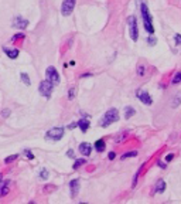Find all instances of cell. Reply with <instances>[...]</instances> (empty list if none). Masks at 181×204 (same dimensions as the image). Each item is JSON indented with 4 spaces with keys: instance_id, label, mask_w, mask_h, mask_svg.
Returning a JSON list of instances; mask_svg holds the SVG:
<instances>
[{
    "instance_id": "obj_1",
    "label": "cell",
    "mask_w": 181,
    "mask_h": 204,
    "mask_svg": "<svg viewBox=\"0 0 181 204\" xmlns=\"http://www.w3.org/2000/svg\"><path fill=\"white\" fill-rule=\"evenodd\" d=\"M140 13H142V20H143V26H144V30L149 33V34H154V27H153V19L150 16L149 7L147 4L142 1L140 4Z\"/></svg>"
},
{
    "instance_id": "obj_2",
    "label": "cell",
    "mask_w": 181,
    "mask_h": 204,
    "mask_svg": "<svg viewBox=\"0 0 181 204\" xmlns=\"http://www.w3.org/2000/svg\"><path fill=\"white\" fill-rule=\"evenodd\" d=\"M117 121H119V111L115 108L108 109V111L105 112L104 118L101 119V126L108 128L109 125H112V123H115V122H117Z\"/></svg>"
},
{
    "instance_id": "obj_3",
    "label": "cell",
    "mask_w": 181,
    "mask_h": 204,
    "mask_svg": "<svg viewBox=\"0 0 181 204\" xmlns=\"http://www.w3.org/2000/svg\"><path fill=\"white\" fill-rule=\"evenodd\" d=\"M64 133H65V129H64V128H61V126L52 128V129H50V130H47V133H45V139L57 142V140H61V139H62Z\"/></svg>"
},
{
    "instance_id": "obj_4",
    "label": "cell",
    "mask_w": 181,
    "mask_h": 204,
    "mask_svg": "<svg viewBox=\"0 0 181 204\" xmlns=\"http://www.w3.org/2000/svg\"><path fill=\"white\" fill-rule=\"evenodd\" d=\"M52 89H54V84L50 82L48 79L41 81V82H40V85H38V92L43 96H45V98H51Z\"/></svg>"
},
{
    "instance_id": "obj_5",
    "label": "cell",
    "mask_w": 181,
    "mask_h": 204,
    "mask_svg": "<svg viewBox=\"0 0 181 204\" xmlns=\"http://www.w3.org/2000/svg\"><path fill=\"white\" fill-rule=\"evenodd\" d=\"M127 24H129L130 38L133 41H137V38H139V28H137V20H136L135 16H130L129 19H127Z\"/></svg>"
},
{
    "instance_id": "obj_6",
    "label": "cell",
    "mask_w": 181,
    "mask_h": 204,
    "mask_svg": "<svg viewBox=\"0 0 181 204\" xmlns=\"http://www.w3.org/2000/svg\"><path fill=\"white\" fill-rule=\"evenodd\" d=\"M45 79H48L54 85H58L59 84V74L57 72L55 67H48L47 68V71H45Z\"/></svg>"
},
{
    "instance_id": "obj_7",
    "label": "cell",
    "mask_w": 181,
    "mask_h": 204,
    "mask_svg": "<svg viewBox=\"0 0 181 204\" xmlns=\"http://www.w3.org/2000/svg\"><path fill=\"white\" fill-rule=\"evenodd\" d=\"M75 3H77V0H64L62 4H61V14L62 16H70L75 9Z\"/></svg>"
},
{
    "instance_id": "obj_8",
    "label": "cell",
    "mask_w": 181,
    "mask_h": 204,
    "mask_svg": "<svg viewBox=\"0 0 181 204\" xmlns=\"http://www.w3.org/2000/svg\"><path fill=\"white\" fill-rule=\"evenodd\" d=\"M137 98H139L144 105H151V103H153V99H151V96L149 95L147 91H142V89H139V91H137Z\"/></svg>"
},
{
    "instance_id": "obj_9",
    "label": "cell",
    "mask_w": 181,
    "mask_h": 204,
    "mask_svg": "<svg viewBox=\"0 0 181 204\" xmlns=\"http://www.w3.org/2000/svg\"><path fill=\"white\" fill-rule=\"evenodd\" d=\"M79 152L82 153L85 157H88L90 154V152H92V145L88 143V142H82V143L79 145Z\"/></svg>"
},
{
    "instance_id": "obj_10",
    "label": "cell",
    "mask_w": 181,
    "mask_h": 204,
    "mask_svg": "<svg viewBox=\"0 0 181 204\" xmlns=\"http://www.w3.org/2000/svg\"><path fill=\"white\" fill-rule=\"evenodd\" d=\"M70 190H71L72 197L78 196V193H79V180L78 179H74V180L70 181Z\"/></svg>"
},
{
    "instance_id": "obj_11",
    "label": "cell",
    "mask_w": 181,
    "mask_h": 204,
    "mask_svg": "<svg viewBox=\"0 0 181 204\" xmlns=\"http://www.w3.org/2000/svg\"><path fill=\"white\" fill-rule=\"evenodd\" d=\"M13 26L17 27V28H26L27 26H28V20L17 16V17H14V20H13Z\"/></svg>"
},
{
    "instance_id": "obj_12",
    "label": "cell",
    "mask_w": 181,
    "mask_h": 204,
    "mask_svg": "<svg viewBox=\"0 0 181 204\" xmlns=\"http://www.w3.org/2000/svg\"><path fill=\"white\" fill-rule=\"evenodd\" d=\"M3 51L7 54V57L12 58V60H16L20 54V51L17 50V48H7V47H3Z\"/></svg>"
},
{
    "instance_id": "obj_13",
    "label": "cell",
    "mask_w": 181,
    "mask_h": 204,
    "mask_svg": "<svg viewBox=\"0 0 181 204\" xmlns=\"http://www.w3.org/2000/svg\"><path fill=\"white\" fill-rule=\"evenodd\" d=\"M89 125H90V122H89V119L86 118V119H81V121L78 122V128L82 130V132H86L88 129H89Z\"/></svg>"
},
{
    "instance_id": "obj_14",
    "label": "cell",
    "mask_w": 181,
    "mask_h": 204,
    "mask_svg": "<svg viewBox=\"0 0 181 204\" xmlns=\"http://www.w3.org/2000/svg\"><path fill=\"white\" fill-rule=\"evenodd\" d=\"M166 187H167L166 181H164V180H159V181H157V184H156L154 191H156V193H159V194H160V193H164Z\"/></svg>"
},
{
    "instance_id": "obj_15",
    "label": "cell",
    "mask_w": 181,
    "mask_h": 204,
    "mask_svg": "<svg viewBox=\"0 0 181 204\" xmlns=\"http://www.w3.org/2000/svg\"><path fill=\"white\" fill-rule=\"evenodd\" d=\"M9 186H10V180H6V181L3 183V186L0 187V198L4 197L7 193H9Z\"/></svg>"
},
{
    "instance_id": "obj_16",
    "label": "cell",
    "mask_w": 181,
    "mask_h": 204,
    "mask_svg": "<svg viewBox=\"0 0 181 204\" xmlns=\"http://www.w3.org/2000/svg\"><path fill=\"white\" fill-rule=\"evenodd\" d=\"M93 147H95V150L96 152H104L105 150V140L104 139H99L95 142V145H93Z\"/></svg>"
},
{
    "instance_id": "obj_17",
    "label": "cell",
    "mask_w": 181,
    "mask_h": 204,
    "mask_svg": "<svg viewBox=\"0 0 181 204\" xmlns=\"http://www.w3.org/2000/svg\"><path fill=\"white\" fill-rule=\"evenodd\" d=\"M135 114H136V109L133 108V106H126V108H125V118H126V119L132 118Z\"/></svg>"
},
{
    "instance_id": "obj_18",
    "label": "cell",
    "mask_w": 181,
    "mask_h": 204,
    "mask_svg": "<svg viewBox=\"0 0 181 204\" xmlns=\"http://www.w3.org/2000/svg\"><path fill=\"white\" fill-rule=\"evenodd\" d=\"M85 163H86V159H78V160H75V162H74L72 169H74V170H78V169H79L82 165H85Z\"/></svg>"
},
{
    "instance_id": "obj_19",
    "label": "cell",
    "mask_w": 181,
    "mask_h": 204,
    "mask_svg": "<svg viewBox=\"0 0 181 204\" xmlns=\"http://www.w3.org/2000/svg\"><path fill=\"white\" fill-rule=\"evenodd\" d=\"M181 103V94H178L177 96H174L173 99H171V106L173 108H177V106H180Z\"/></svg>"
},
{
    "instance_id": "obj_20",
    "label": "cell",
    "mask_w": 181,
    "mask_h": 204,
    "mask_svg": "<svg viewBox=\"0 0 181 204\" xmlns=\"http://www.w3.org/2000/svg\"><path fill=\"white\" fill-rule=\"evenodd\" d=\"M20 78H21V81L26 84V85H31V81H30V76H28V74H26V72H21V75H20Z\"/></svg>"
},
{
    "instance_id": "obj_21",
    "label": "cell",
    "mask_w": 181,
    "mask_h": 204,
    "mask_svg": "<svg viewBox=\"0 0 181 204\" xmlns=\"http://www.w3.org/2000/svg\"><path fill=\"white\" fill-rule=\"evenodd\" d=\"M135 156H137V152H136V150H133V152H126L125 154H122V157H120V159L126 160V159H129V157H135Z\"/></svg>"
},
{
    "instance_id": "obj_22",
    "label": "cell",
    "mask_w": 181,
    "mask_h": 204,
    "mask_svg": "<svg viewBox=\"0 0 181 204\" xmlns=\"http://www.w3.org/2000/svg\"><path fill=\"white\" fill-rule=\"evenodd\" d=\"M48 176H50V173L47 169H41L40 170V179L41 180H48Z\"/></svg>"
},
{
    "instance_id": "obj_23",
    "label": "cell",
    "mask_w": 181,
    "mask_h": 204,
    "mask_svg": "<svg viewBox=\"0 0 181 204\" xmlns=\"http://www.w3.org/2000/svg\"><path fill=\"white\" fill-rule=\"evenodd\" d=\"M16 159H19V154H10V156H7L6 159H4V163H6V165H9V163L14 162Z\"/></svg>"
},
{
    "instance_id": "obj_24",
    "label": "cell",
    "mask_w": 181,
    "mask_h": 204,
    "mask_svg": "<svg viewBox=\"0 0 181 204\" xmlns=\"http://www.w3.org/2000/svg\"><path fill=\"white\" fill-rule=\"evenodd\" d=\"M68 91H70V92H68V99H70V101H72V99L75 98V95H77V92H75L77 89H75L74 87H72V88H70Z\"/></svg>"
},
{
    "instance_id": "obj_25",
    "label": "cell",
    "mask_w": 181,
    "mask_h": 204,
    "mask_svg": "<svg viewBox=\"0 0 181 204\" xmlns=\"http://www.w3.org/2000/svg\"><path fill=\"white\" fill-rule=\"evenodd\" d=\"M178 82H181V72H177L173 76V79H171V84H178Z\"/></svg>"
},
{
    "instance_id": "obj_26",
    "label": "cell",
    "mask_w": 181,
    "mask_h": 204,
    "mask_svg": "<svg viewBox=\"0 0 181 204\" xmlns=\"http://www.w3.org/2000/svg\"><path fill=\"white\" fill-rule=\"evenodd\" d=\"M147 43H149L150 45H156L157 44V38H156L153 34H150V37L147 38Z\"/></svg>"
},
{
    "instance_id": "obj_27",
    "label": "cell",
    "mask_w": 181,
    "mask_h": 204,
    "mask_svg": "<svg viewBox=\"0 0 181 204\" xmlns=\"http://www.w3.org/2000/svg\"><path fill=\"white\" fill-rule=\"evenodd\" d=\"M144 72H146V68H144V65H139V67H137V75L142 76V75H144Z\"/></svg>"
},
{
    "instance_id": "obj_28",
    "label": "cell",
    "mask_w": 181,
    "mask_h": 204,
    "mask_svg": "<svg viewBox=\"0 0 181 204\" xmlns=\"http://www.w3.org/2000/svg\"><path fill=\"white\" fill-rule=\"evenodd\" d=\"M142 169H143V166L139 169V172L135 174V177H133V183H132V187H136V183H137V177H139V174H140V172H142Z\"/></svg>"
},
{
    "instance_id": "obj_29",
    "label": "cell",
    "mask_w": 181,
    "mask_h": 204,
    "mask_svg": "<svg viewBox=\"0 0 181 204\" xmlns=\"http://www.w3.org/2000/svg\"><path fill=\"white\" fill-rule=\"evenodd\" d=\"M24 154H26L27 157H28V160H33V159H34V154H33L31 150H28V149H24Z\"/></svg>"
},
{
    "instance_id": "obj_30",
    "label": "cell",
    "mask_w": 181,
    "mask_h": 204,
    "mask_svg": "<svg viewBox=\"0 0 181 204\" xmlns=\"http://www.w3.org/2000/svg\"><path fill=\"white\" fill-rule=\"evenodd\" d=\"M174 41H175V45H181V34H175Z\"/></svg>"
},
{
    "instance_id": "obj_31",
    "label": "cell",
    "mask_w": 181,
    "mask_h": 204,
    "mask_svg": "<svg viewBox=\"0 0 181 204\" xmlns=\"http://www.w3.org/2000/svg\"><path fill=\"white\" fill-rule=\"evenodd\" d=\"M57 189V186H54V184H47L44 187V191L47 193V191H50V190H55Z\"/></svg>"
},
{
    "instance_id": "obj_32",
    "label": "cell",
    "mask_w": 181,
    "mask_h": 204,
    "mask_svg": "<svg viewBox=\"0 0 181 204\" xmlns=\"http://www.w3.org/2000/svg\"><path fill=\"white\" fill-rule=\"evenodd\" d=\"M67 156H68L70 159H74V160H75V152H74L72 149H70V150L67 152Z\"/></svg>"
},
{
    "instance_id": "obj_33",
    "label": "cell",
    "mask_w": 181,
    "mask_h": 204,
    "mask_svg": "<svg viewBox=\"0 0 181 204\" xmlns=\"http://www.w3.org/2000/svg\"><path fill=\"white\" fill-rule=\"evenodd\" d=\"M1 116L3 118H9L10 116V109H3L1 111Z\"/></svg>"
},
{
    "instance_id": "obj_34",
    "label": "cell",
    "mask_w": 181,
    "mask_h": 204,
    "mask_svg": "<svg viewBox=\"0 0 181 204\" xmlns=\"http://www.w3.org/2000/svg\"><path fill=\"white\" fill-rule=\"evenodd\" d=\"M75 128H78V122H72L68 125V129H75Z\"/></svg>"
},
{
    "instance_id": "obj_35",
    "label": "cell",
    "mask_w": 181,
    "mask_h": 204,
    "mask_svg": "<svg viewBox=\"0 0 181 204\" xmlns=\"http://www.w3.org/2000/svg\"><path fill=\"white\" fill-rule=\"evenodd\" d=\"M173 157H174V154H173V153H168L167 156H166V162H171Z\"/></svg>"
},
{
    "instance_id": "obj_36",
    "label": "cell",
    "mask_w": 181,
    "mask_h": 204,
    "mask_svg": "<svg viewBox=\"0 0 181 204\" xmlns=\"http://www.w3.org/2000/svg\"><path fill=\"white\" fill-rule=\"evenodd\" d=\"M108 157H109V160H113L115 157H116V153H115V152H110L109 154H108Z\"/></svg>"
},
{
    "instance_id": "obj_37",
    "label": "cell",
    "mask_w": 181,
    "mask_h": 204,
    "mask_svg": "<svg viewBox=\"0 0 181 204\" xmlns=\"http://www.w3.org/2000/svg\"><path fill=\"white\" fill-rule=\"evenodd\" d=\"M23 37H24V34H23V33H19V34H16L13 37V41L14 40H17V38H23Z\"/></svg>"
},
{
    "instance_id": "obj_38",
    "label": "cell",
    "mask_w": 181,
    "mask_h": 204,
    "mask_svg": "<svg viewBox=\"0 0 181 204\" xmlns=\"http://www.w3.org/2000/svg\"><path fill=\"white\" fill-rule=\"evenodd\" d=\"M157 165L160 166V167H161V169H166V167H167V165H166V163H163L161 160H159V162H157Z\"/></svg>"
},
{
    "instance_id": "obj_39",
    "label": "cell",
    "mask_w": 181,
    "mask_h": 204,
    "mask_svg": "<svg viewBox=\"0 0 181 204\" xmlns=\"http://www.w3.org/2000/svg\"><path fill=\"white\" fill-rule=\"evenodd\" d=\"M86 76H92V74H84V75H82V78H86Z\"/></svg>"
},
{
    "instance_id": "obj_40",
    "label": "cell",
    "mask_w": 181,
    "mask_h": 204,
    "mask_svg": "<svg viewBox=\"0 0 181 204\" xmlns=\"http://www.w3.org/2000/svg\"><path fill=\"white\" fill-rule=\"evenodd\" d=\"M1 180H3V176H1V173H0V184H1Z\"/></svg>"
}]
</instances>
